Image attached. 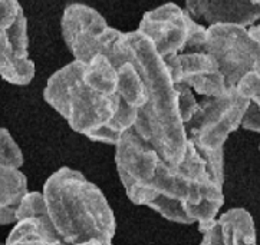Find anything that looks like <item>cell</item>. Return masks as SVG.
Segmentation results:
<instances>
[{
    "mask_svg": "<svg viewBox=\"0 0 260 245\" xmlns=\"http://www.w3.org/2000/svg\"><path fill=\"white\" fill-rule=\"evenodd\" d=\"M43 199L58 237L65 245L98 239L114 245L115 215L98 186L75 169H58L43 185Z\"/></svg>",
    "mask_w": 260,
    "mask_h": 245,
    "instance_id": "4",
    "label": "cell"
},
{
    "mask_svg": "<svg viewBox=\"0 0 260 245\" xmlns=\"http://www.w3.org/2000/svg\"><path fill=\"white\" fill-rule=\"evenodd\" d=\"M27 194V179L20 169L0 165V225L16 224L15 212Z\"/></svg>",
    "mask_w": 260,
    "mask_h": 245,
    "instance_id": "14",
    "label": "cell"
},
{
    "mask_svg": "<svg viewBox=\"0 0 260 245\" xmlns=\"http://www.w3.org/2000/svg\"><path fill=\"white\" fill-rule=\"evenodd\" d=\"M176 85H184L204 98L221 96L229 91L216 60L204 52H188L162 59Z\"/></svg>",
    "mask_w": 260,
    "mask_h": 245,
    "instance_id": "11",
    "label": "cell"
},
{
    "mask_svg": "<svg viewBox=\"0 0 260 245\" xmlns=\"http://www.w3.org/2000/svg\"><path fill=\"white\" fill-rule=\"evenodd\" d=\"M126 62L141 76L145 103L137 110L133 129L157 151L161 159L176 167L187 149L185 128L178 106V92L164 60L143 34L124 33Z\"/></svg>",
    "mask_w": 260,
    "mask_h": 245,
    "instance_id": "1",
    "label": "cell"
},
{
    "mask_svg": "<svg viewBox=\"0 0 260 245\" xmlns=\"http://www.w3.org/2000/svg\"><path fill=\"white\" fill-rule=\"evenodd\" d=\"M114 146L118 175L126 196L135 205H143L144 194L155 177L161 156L133 128L119 136Z\"/></svg>",
    "mask_w": 260,
    "mask_h": 245,
    "instance_id": "10",
    "label": "cell"
},
{
    "mask_svg": "<svg viewBox=\"0 0 260 245\" xmlns=\"http://www.w3.org/2000/svg\"><path fill=\"white\" fill-rule=\"evenodd\" d=\"M206 29L185 9L167 3L147 12L137 32L151 43L161 59H167L180 53L203 52Z\"/></svg>",
    "mask_w": 260,
    "mask_h": 245,
    "instance_id": "7",
    "label": "cell"
},
{
    "mask_svg": "<svg viewBox=\"0 0 260 245\" xmlns=\"http://www.w3.org/2000/svg\"><path fill=\"white\" fill-rule=\"evenodd\" d=\"M199 153L206 164V169L209 172L211 181L220 188H223V185H224V148L214 151V152Z\"/></svg>",
    "mask_w": 260,
    "mask_h": 245,
    "instance_id": "20",
    "label": "cell"
},
{
    "mask_svg": "<svg viewBox=\"0 0 260 245\" xmlns=\"http://www.w3.org/2000/svg\"><path fill=\"white\" fill-rule=\"evenodd\" d=\"M249 33L260 43V25H253L249 27ZM236 91L247 101H250L260 108V73H249L236 86Z\"/></svg>",
    "mask_w": 260,
    "mask_h": 245,
    "instance_id": "19",
    "label": "cell"
},
{
    "mask_svg": "<svg viewBox=\"0 0 260 245\" xmlns=\"http://www.w3.org/2000/svg\"><path fill=\"white\" fill-rule=\"evenodd\" d=\"M250 101L236 89L221 96L204 98L184 125L187 139L199 152H214L224 148L227 138L242 127Z\"/></svg>",
    "mask_w": 260,
    "mask_h": 245,
    "instance_id": "6",
    "label": "cell"
},
{
    "mask_svg": "<svg viewBox=\"0 0 260 245\" xmlns=\"http://www.w3.org/2000/svg\"><path fill=\"white\" fill-rule=\"evenodd\" d=\"M0 165L13 169L23 165V153L6 128H0Z\"/></svg>",
    "mask_w": 260,
    "mask_h": 245,
    "instance_id": "18",
    "label": "cell"
},
{
    "mask_svg": "<svg viewBox=\"0 0 260 245\" xmlns=\"http://www.w3.org/2000/svg\"><path fill=\"white\" fill-rule=\"evenodd\" d=\"M84 63L72 60L56 70L43 89L49 103L75 132L102 144L115 145L119 136L134 127L137 110L119 96L93 91L82 80Z\"/></svg>",
    "mask_w": 260,
    "mask_h": 245,
    "instance_id": "3",
    "label": "cell"
},
{
    "mask_svg": "<svg viewBox=\"0 0 260 245\" xmlns=\"http://www.w3.org/2000/svg\"><path fill=\"white\" fill-rule=\"evenodd\" d=\"M75 245H104L101 241L98 239H89V241H85V242H81V244H75Z\"/></svg>",
    "mask_w": 260,
    "mask_h": 245,
    "instance_id": "23",
    "label": "cell"
},
{
    "mask_svg": "<svg viewBox=\"0 0 260 245\" xmlns=\"http://www.w3.org/2000/svg\"><path fill=\"white\" fill-rule=\"evenodd\" d=\"M65 45L75 58L88 65L102 55L115 69L126 63L124 33L111 27L101 13L86 5H69L60 20Z\"/></svg>",
    "mask_w": 260,
    "mask_h": 245,
    "instance_id": "5",
    "label": "cell"
},
{
    "mask_svg": "<svg viewBox=\"0 0 260 245\" xmlns=\"http://www.w3.org/2000/svg\"><path fill=\"white\" fill-rule=\"evenodd\" d=\"M0 245H5V244H2V242H0Z\"/></svg>",
    "mask_w": 260,
    "mask_h": 245,
    "instance_id": "24",
    "label": "cell"
},
{
    "mask_svg": "<svg viewBox=\"0 0 260 245\" xmlns=\"http://www.w3.org/2000/svg\"><path fill=\"white\" fill-rule=\"evenodd\" d=\"M5 245H65L53 225H45L35 220L17 221L8 235Z\"/></svg>",
    "mask_w": 260,
    "mask_h": 245,
    "instance_id": "15",
    "label": "cell"
},
{
    "mask_svg": "<svg viewBox=\"0 0 260 245\" xmlns=\"http://www.w3.org/2000/svg\"><path fill=\"white\" fill-rule=\"evenodd\" d=\"M203 52L216 60L229 91L236 89L246 75L260 73V43L246 27L209 26Z\"/></svg>",
    "mask_w": 260,
    "mask_h": 245,
    "instance_id": "8",
    "label": "cell"
},
{
    "mask_svg": "<svg viewBox=\"0 0 260 245\" xmlns=\"http://www.w3.org/2000/svg\"><path fill=\"white\" fill-rule=\"evenodd\" d=\"M185 10L194 20L206 22V27L214 25H233L249 29L260 20L259 2H229V0H200L187 2Z\"/></svg>",
    "mask_w": 260,
    "mask_h": 245,
    "instance_id": "12",
    "label": "cell"
},
{
    "mask_svg": "<svg viewBox=\"0 0 260 245\" xmlns=\"http://www.w3.org/2000/svg\"><path fill=\"white\" fill-rule=\"evenodd\" d=\"M223 203V188L211 181L200 153L188 141L184 158L178 165L159 161L141 207H148L176 224H199L204 234L216 222Z\"/></svg>",
    "mask_w": 260,
    "mask_h": 245,
    "instance_id": "2",
    "label": "cell"
},
{
    "mask_svg": "<svg viewBox=\"0 0 260 245\" xmlns=\"http://www.w3.org/2000/svg\"><path fill=\"white\" fill-rule=\"evenodd\" d=\"M176 85V84H174ZM177 92H178V106H180V113H181V119L183 124H187L193 112L197 108V101L194 98L193 91L190 88H187L184 85H176Z\"/></svg>",
    "mask_w": 260,
    "mask_h": 245,
    "instance_id": "21",
    "label": "cell"
},
{
    "mask_svg": "<svg viewBox=\"0 0 260 245\" xmlns=\"http://www.w3.org/2000/svg\"><path fill=\"white\" fill-rule=\"evenodd\" d=\"M200 245H257L252 214L244 208H232L221 214L203 234Z\"/></svg>",
    "mask_w": 260,
    "mask_h": 245,
    "instance_id": "13",
    "label": "cell"
},
{
    "mask_svg": "<svg viewBox=\"0 0 260 245\" xmlns=\"http://www.w3.org/2000/svg\"><path fill=\"white\" fill-rule=\"evenodd\" d=\"M0 76L13 85H27L35 77L27 20L15 0H0Z\"/></svg>",
    "mask_w": 260,
    "mask_h": 245,
    "instance_id": "9",
    "label": "cell"
},
{
    "mask_svg": "<svg viewBox=\"0 0 260 245\" xmlns=\"http://www.w3.org/2000/svg\"><path fill=\"white\" fill-rule=\"evenodd\" d=\"M242 127L247 131L259 132L260 134V108L250 102L249 108L244 113V118L242 120Z\"/></svg>",
    "mask_w": 260,
    "mask_h": 245,
    "instance_id": "22",
    "label": "cell"
},
{
    "mask_svg": "<svg viewBox=\"0 0 260 245\" xmlns=\"http://www.w3.org/2000/svg\"><path fill=\"white\" fill-rule=\"evenodd\" d=\"M117 92L128 108L140 110L145 103V91L137 69L126 62L117 69Z\"/></svg>",
    "mask_w": 260,
    "mask_h": 245,
    "instance_id": "16",
    "label": "cell"
},
{
    "mask_svg": "<svg viewBox=\"0 0 260 245\" xmlns=\"http://www.w3.org/2000/svg\"><path fill=\"white\" fill-rule=\"evenodd\" d=\"M15 218L17 221L22 220H35L45 225H52L49 215H48V210H46V203L43 199L42 192H29L22 198V201L19 203L15 212Z\"/></svg>",
    "mask_w": 260,
    "mask_h": 245,
    "instance_id": "17",
    "label": "cell"
}]
</instances>
